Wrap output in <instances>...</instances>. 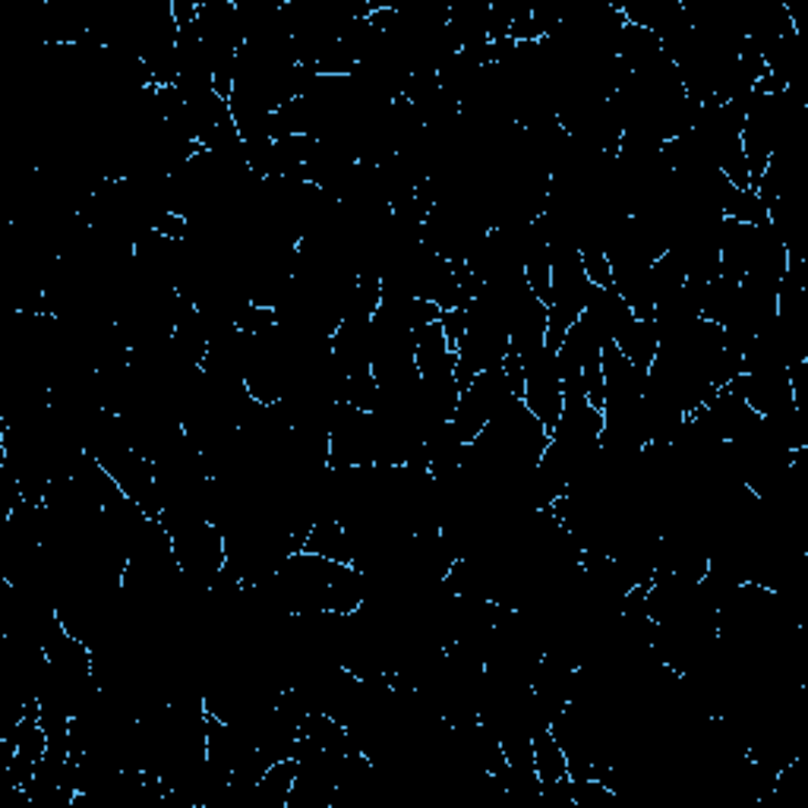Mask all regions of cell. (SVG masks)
<instances>
[{"instance_id": "6da1fadb", "label": "cell", "mask_w": 808, "mask_h": 808, "mask_svg": "<svg viewBox=\"0 0 808 808\" xmlns=\"http://www.w3.org/2000/svg\"><path fill=\"white\" fill-rule=\"evenodd\" d=\"M610 342L632 367L648 372L651 364H654L657 350H660V328H657V323H644V319H634L632 316L626 326L612 335Z\"/></svg>"}, {"instance_id": "7a4b0ae2", "label": "cell", "mask_w": 808, "mask_h": 808, "mask_svg": "<svg viewBox=\"0 0 808 808\" xmlns=\"http://www.w3.org/2000/svg\"><path fill=\"white\" fill-rule=\"evenodd\" d=\"M297 777H301V762L297 758L272 762L265 767L260 787H256V799L265 808H287V799H291V789L297 784Z\"/></svg>"}, {"instance_id": "3957f363", "label": "cell", "mask_w": 808, "mask_h": 808, "mask_svg": "<svg viewBox=\"0 0 808 808\" xmlns=\"http://www.w3.org/2000/svg\"><path fill=\"white\" fill-rule=\"evenodd\" d=\"M534 770L541 777V787H549V784H559L568 777V758L563 752V745L556 743L553 730L546 726L541 733H534Z\"/></svg>"}, {"instance_id": "277c9868", "label": "cell", "mask_w": 808, "mask_h": 808, "mask_svg": "<svg viewBox=\"0 0 808 808\" xmlns=\"http://www.w3.org/2000/svg\"><path fill=\"white\" fill-rule=\"evenodd\" d=\"M439 326L445 332V342H449V348L459 354L461 342H464V335H468V306L464 309H442L439 313Z\"/></svg>"}, {"instance_id": "5b68a950", "label": "cell", "mask_w": 808, "mask_h": 808, "mask_svg": "<svg viewBox=\"0 0 808 808\" xmlns=\"http://www.w3.org/2000/svg\"><path fill=\"white\" fill-rule=\"evenodd\" d=\"M581 269H585V279L594 287H612V263L607 253H581Z\"/></svg>"}]
</instances>
